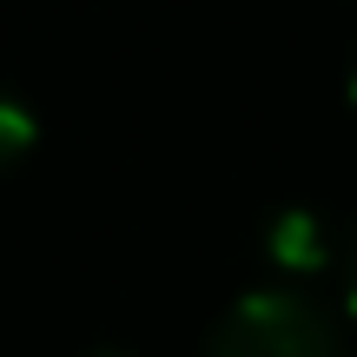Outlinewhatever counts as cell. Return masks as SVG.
Masks as SVG:
<instances>
[{"instance_id":"obj_1","label":"cell","mask_w":357,"mask_h":357,"mask_svg":"<svg viewBox=\"0 0 357 357\" xmlns=\"http://www.w3.org/2000/svg\"><path fill=\"white\" fill-rule=\"evenodd\" d=\"M205 357H344V331L298 284H258L212 324Z\"/></svg>"},{"instance_id":"obj_2","label":"cell","mask_w":357,"mask_h":357,"mask_svg":"<svg viewBox=\"0 0 357 357\" xmlns=\"http://www.w3.org/2000/svg\"><path fill=\"white\" fill-rule=\"evenodd\" d=\"M265 258L284 278H318L324 265H337L344 245L331 231V212L324 205H284V212H271L265 218Z\"/></svg>"},{"instance_id":"obj_3","label":"cell","mask_w":357,"mask_h":357,"mask_svg":"<svg viewBox=\"0 0 357 357\" xmlns=\"http://www.w3.org/2000/svg\"><path fill=\"white\" fill-rule=\"evenodd\" d=\"M40 146V119H33V106L20 100V93H7L0 86V172H13L26 153Z\"/></svg>"},{"instance_id":"obj_4","label":"cell","mask_w":357,"mask_h":357,"mask_svg":"<svg viewBox=\"0 0 357 357\" xmlns=\"http://www.w3.org/2000/svg\"><path fill=\"white\" fill-rule=\"evenodd\" d=\"M337 284H344V311L357 318V225H351V238H344V258H337Z\"/></svg>"},{"instance_id":"obj_5","label":"cell","mask_w":357,"mask_h":357,"mask_svg":"<svg viewBox=\"0 0 357 357\" xmlns=\"http://www.w3.org/2000/svg\"><path fill=\"white\" fill-rule=\"evenodd\" d=\"M351 106H357V53H351Z\"/></svg>"},{"instance_id":"obj_6","label":"cell","mask_w":357,"mask_h":357,"mask_svg":"<svg viewBox=\"0 0 357 357\" xmlns=\"http://www.w3.org/2000/svg\"><path fill=\"white\" fill-rule=\"evenodd\" d=\"M100 357H126V351H100Z\"/></svg>"}]
</instances>
